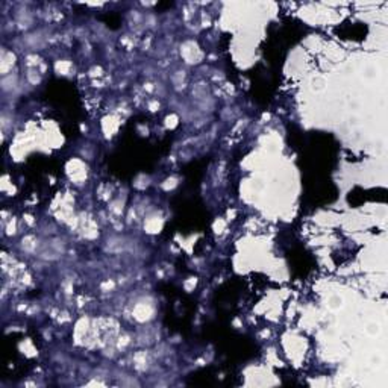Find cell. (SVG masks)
Returning a JSON list of instances; mask_svg holds the SVG:
<instances>
[{"instance_id":"1","label":"cell","mask_w":388,"mask_h":388,"mask_svg":"<svg viewBox=\"0 0 388 388\" xmlns=\"http://www.w3.org/2000/svg\"><path fill=\"white\" fill-rule=\"evenodd\" d=\"M367 332H368L370 335H377V334L381 332V328H379V325H368Z\"/></svg>"}]
</instances>
